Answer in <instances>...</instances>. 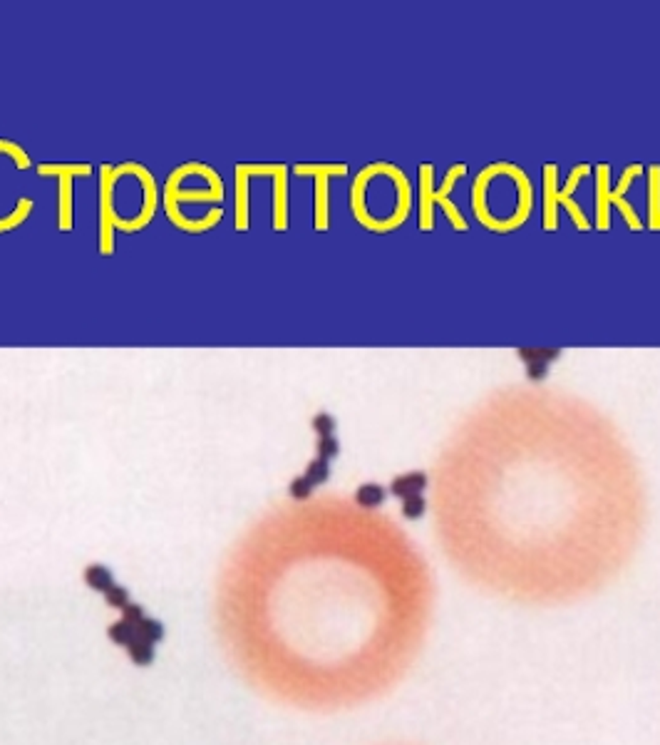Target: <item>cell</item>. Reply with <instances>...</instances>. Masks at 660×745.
<instances>
[{
	"label": "cell",
	"mask_w": 660,
	"mask_h": 745,
	"mask_svg": "<svg viewBox=\"0 0 660 745\" xmlns=\"http://www.w3.org/2000/svg\"><path fill=\"white\" fill-rule=\"evenodd\" d=\"M385 497H387L385 487L377 485V482H365V485H360L355 492V502L362 510H375V507H380L382 502H385Z\"/></svg>",
	"instance_id": "30bf717a"
},
{
	"label": "cell",
	"mask_w": 660,
	"mask_h": 745,
	"mask_svg": "<svg viewBox=\"0 0 660 745\" xmlns=\"http://www.w3.org/2000/svg\"><path fill=\"white\" fill-rule=\"evenodd\" d=\"M30 167H33V162H30L23 145L0 140V234L20 229L33 214V197H28V194H23V197L10 194L13 187L8 182L10 172H28Z\"/></svg>",
	"instance_id": "3957f363"
},
{
	"label": "cell",
	"mask_w": 660,
	"mask_h": 745,
	"mask_svg": "<svg viewBox=\"0 0 660 745\" xmlns=\"http://www.w3.org/2000/svg\"><path fill=\"white\" fill-rule=\"evenodd\" d=\"M135 631H137V636H140V639H145L147 644H152V646L159 644V641L164 639V626H162L157 619H150V616H145V619L137 624Z\"/></svg>",
	"instance_id": "9a60e30c"
},
{
	"label": "cell",
	"mask_w": 660,
	"mask_h": 745,
	"mask_svg": "<svg viewBox=\"0 0 660 745\" xmlns=\"http://www.w3.org/2000/svg\"><path fill=\"white\" fill-rule=\"evenodd\" d=\"M464 172H467V167H464V164H454V167L447 172V177H444L442 192H439V189H432V167H429V164L419 167V229H422V231L432 229V204L434 202H442L444 212H447V217L452 219L454 229H457V231H467V222H464V217L457 212V209H454L452 202H447V194L452 192L454 182H457L459 177H464Z\"/></svg>",
	"instance_id": "5b68a950"
},
{
	"label": "cell",
	"mask_w": 660,
	"mask_h": 745,
	"mask_svg": "<svg viewBox=\"0 0 660 745\" xmlns=\"http://www.w3.org/2000/svg\"><path fill=\"white\" fill-rule=\"evenodd\" d=\"M295 177H310L315 184L313 192V226L315 231L330 229V179L345 177V164H295Z\"/></svg>",
	"instance_id": "8992f818"
},
{
	"label": "cell",
	"mask_w": 660,
	"mask_h": 745,
	"mask_svg": "<svg viewBox=\"0 0 660 745\" xmlns=\"http://www.w3.org/2000/svg\"><path fill=\"white\" fill-rule=\"evenodd\" d=\"M424 510H427V502H424L422 495H414V497L402 500V515H405L407 520H419V517L424 515Z\"/></svg>",
	"instance_id": "ac0fdd59"
},
{
	"label": "cell",
	"mask_w": 660,
	"mask_h": 745,
	"mask_svg": "<svg viewBox=\"0 0 660 745\" xmlns=\"http://www.w3.org/2000/svg\"><path fill=\"white\" fill-rule=\"evenodd\" d=\"M102 596H105V601L112 606V609H120V611H122L127 604H130V594H127V589H125V587H120V584H115V587H110V589H107V592L102 594Z\"/></svg>",
	"instance_id": "d6986e66"
},
{
	"label": "cell",
	"mask_w": 660,
	"mask_h": 745,
	"mask_svg": "<svg viewBox=\"0 0 660 745\" xmlns=\"http://www.w3.org/2000/svg\"><path fill=\"white\" fill-rule=\"evenodd\" d=\"M40 179H53L55 182V226L63 234H70L75 229V184L78 179H87L95 174V167L87 162H40L38 167Z\"/></svg>",
	"instance_id": "277c9868"
},
{
	"label": "cell",
	"mask_w": 660,
	"mask_h": 745,
	"mask_svg": "<svg viewBox=\"0 0 660 745\" xmlns=\"http://www.w3.org/2000/svg\"><path fill=\"white\" fill-rule=\"evenodd\" d=\"M519 358L529 363V366L531 363H546L549 366L551 361L559 358V351L556 348H519Z\"/></svg>",
	"instance_id": "2e32d148"
},
{
	"label": "cell",
	"mask_w": 660,
	"mask_h": 745,
	"mask_svg": "<svg viewBox=\"0 0 660 745\" xmlns=\"http://www.w3.org/2000/svg\"><path fill=\"white\" fill-rule=\"evenodd\" d=\"M135 634H137V631L132 629V626L127 624V621H122V619L115 621V624H112L110 629H107V636H110V639L115 641V644H120V646H127V644H130V639H132Z\"/></svg>",
	"instance_id": "e0dca14e"
},
{
	"label": "cell",
	"mask_w": 660,
	"mask_h": 745,
	"mask_svg": "<svg viewBox=\"0 0 660 745\" xmlns=\"http://www.w3.org/2000/svg\"><path fill=\"white\" fill-rule=\"evenodd\" d=\"M328 477H330L328 460H323V457H315V460L310 462L308 467H305V475H300V480H303L305 485L310 487V490H315V487L323 485Z\"/></svg>",
	"instance_id": "4fadbf2b"
},
{
	"label": "cell",
	"mask_w": 660,
	"mask_h": 745,
	"mask_svg": "<svg viewBox=\"0 0 660 745\" xmlns=\"http://www.w3.org/2000/svg\"><path fill=\"white\" fill-rule=\"evenodd\" d=\"M526 375H529V380H534V383H541V380L549 375V366H546V363H531Z\"/></svg>",
	"instance_id": "603a6c76"
},
{
	"label": "cell",
	"mask_w": 660,
	"mask_h": 745,
	"mask_svg": "<svg viewBox=\"0 0 660 745\" xmlns=\"http://www.w3.org/2000/svg\"><path fill=\"white\" fill-rule=\"evenodd\" d=\"M142 619H145V609H142L140 604H135V601H130V604L122 609V621H127L132 629H137V624H140Z\"/></svg>",
	"instance_id": "44dd1931"
},
{
	"label": "cell",
	"mask_w": 660,
	"mask_h": 745,
	"mask_svg": "<svg viewBox=\"0 0 660 745\" xmlns=\"http://www.w3.org/2000/svg\"><path fill=\"white\" fill-rule=\"evenodd\" d=\"M546 169H549V172H546V187H549V189H546V204H544V209H546V229L554 231V226H556V222H554V219H556V202H559V204H566V209H569V214L574 217V222H576L578 229H581V231H588V219L583 217L581 212H578L576 204L569 202V197L576 192L578 179H581L583 174L588 172V167H586V164H581V167H574V172H571L569 182H566V187L561 189L559 194L554 192V167H546Z\"/></svg>",
	"instance_id": "ba28073f"
},
{
	"label": "cell",
	"mask_w": 660,
	"mask_h": 745,
	"mask_svg": "<svg viewBox=\"0 0 660 745\" xmlns=\"http://www.w3.org/2000/svg\"><path fill=\"white\" fill-rule=\"evenodd\" d=\"M162 207V189L142 162H120L100 167L97 192V254L117 251V234H140L154 222Z\"/></svg>",
	"instance_id": "6da1fadb"
},
{
	"label": "cell",
	"mask_w": 660,
	"mask_h": 745,
	"mask_svg": "<svg viewBox=\"0 0 660 745\" xmlns=\"http://www.w3.org/2000/svg\"><path fill=\"white\" fill-rule=\"evenodd\" d=\"M313 430L318 435H332V430H335V420H332V415L328 413H318L313 418Z\"/></svg>",
	"instance_id": "7402d4cb"
},
{
	"label": "cell",
	"mask_w": 660,
	"mask_h": 745,
	"mask_svg": "<svg viewBox=\"0 0 660 745\" xmlns=\"http://www.w3.org/2000/svg\"><path fill=\"white\" fill-rule=\"evenodd\" d=\"M125 649L130 651V659L135 661L137 666H150V664H154V659H157V651H154V646H152V644H147V641H145V639H140V636H137V634L132 636V639H130V644H127Z\"/></svg>",
	"instance_id": "7c38bea8"
},
{
	"label": "cell",
	"mask_w": 660,
	"mask_h": 745,
	"mask_svg": "<svg viewBox=\"0 0 660 745\" xmlns=\"http://www.w3.org/2000/svg\"><path fill=\"white\" fill-rule=\"evenodd\" d=\"M337 450H340V445H337L335 435H320L318 440V457H323V460H332V457L337 455Z\"/></svg>",
	"instance_id": "ffe728a7"
},
{
	"label": "cell",
	"mask_w": 660,
	"mask_h": 745,
	"mask_svg": "<svg viewBox=\"0 0 660 745\" xmlns=\"http://www.w3.org/2000/svg\"><path fill=\"white\" fill-rule=\"evenodd\" d=\"M651 229L660 231V167H651Z\"/></svg>",
	"instance_id": "5bb4252c"
},
{
	"label": "cell",
	"mask_w": 660,
	"mask_h": 745,
	"mask_svg": "<svg viewBox=\"0 0 660 745\" xmlns=\"http://www.w3.org/2000/svg\"><path fill=\"white\" fill-rule=\"evenodd\" d=\"M641 174V167L638 164H631V167L626 169V174H623L621 184H618L616 189H606V182H608V167H598V194H596V214H598V229H608V204H621V212L626 214V219L631 222L633 231L641 229V222L636 219V214H633L631 204L623 202V194L628 192V184L633 182V179Z\"/></svg>",
	"instance_id": "52a82bcc"
},
{
	"label": "cell",
	"mask_w": 660,
	"mask_h": 745,
	"mask_svg": "<svg viewBox=\"0 0 660 745\" xmlns=\"http://www.w3.org/2000/svg\"><path fill=\"white\" fill-rule=\"evenodd\" d=\"M424 487H427V475L424 472H405V475L392 480L390 492L395 497H400V500H407V497L422 495Z\"/></svg>",
	"instance_id": "9c48e42d"
},
{
	"label": "cell",
	"mask_w": 660,
	"mask_h": 745,
	"mask_svg": "<svg viewBox=\"0 0 660 745\" xmlns=\"http://www.w3.org/2000/svg\"><path fill=\"white\" fill-rule=\"evenodd\" d=\"M226 184L206 162H184L162 184V212L184 234H206L224 222Z\"/></svg>",
	"instance_id": "7a4b0ae2"
},
{
	"label": "cell",
	"mask_w": 660,
	"mask_h": 745,
	"mask_svg": "<svg viewBox=\"0 0 660 745\" xmlns=\"http://www.w3.org/2000/svg\"><path fill=\"white\" fill-rule=\"evenodd\" d=\"M85 584L90 589H95V592L105 594L110 587H115V577H112V572L107 567H102V564H90V567L85 569Z\"/></svg>",
	"instance_id": "8fae6325"
}]
</instances>
